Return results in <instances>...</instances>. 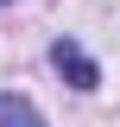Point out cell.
Masks as SVG:
<instances>
[{
    "instance_id": "obj_3",
    "label": "cell",
    "mask_w": 120,
    "mask_h": 127,
    "mask_svg": "<svg viewBox=\"0 0 120 127\" xmlns=\"http://www.w3.org/2000/svg\"><path fill=\"white\" fill-rule=\"evenodd\" d=\"M0 6H6V0H0Z\"/></svg>"
},
{
    "instance_id": "obj_2",
    "label": "cell",
    "mask_w": 120,
    "mask_h": 127,
    "mask_svg": "<svg viewBox=\"0 0 120 127\" xmlns=\"http://www.w3.org/2000/svg\"><path fill=\"white\" fill-rule=\"evenodd\" d=\"M0 127H44V114L25 95H0Z\"/></svg>"
},
{
    "instance_id": "obj_1",
    "label": "cell",
    "mask_w": 120,
    "mask_h": 127,
    "mask_svg": "<svg viewBox=\"0 0 120 127\" xmlns=\"http://www.w3.org/2000/svg\"><path fill=\"white\" fill-rule=\"evenodd\" d=\"M51 64H57V76L70 83V89H101V64L76 45V38H57V45H51Z\"/></svg>"
}]
</instances>
